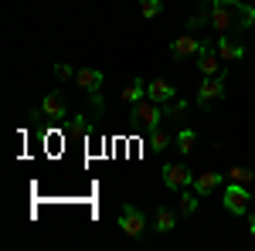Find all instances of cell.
I'll return each mask as SVG.
<instances>
[{"mask_svg":"<svg viewBox=\"0 0 255 251\" xmlns=\"http://www.w3.org/2000/svg\"><path fill=\"white\" fill-rule=\"evenodd\" d=\"M211 31L215 34H235V31H249L255 24V7L242 3V0H215L211 3Z\"/></svg>","mask_w":255,"mask_h":251,"instance_id":"6da1fadb","label":"cell"},{"mask_svg":"<svg viewBox=\"0 0 255 251\" xmlns=\"http://www.w3.org/2000/svg\"><path fill=\"white\" fill-rule=\"evenodd\" d=\"M225 72H228V68H225ZM225 72L201 82V88H197V95H194V105L201 109V112H208L215 102H221V98H225V85H228V75H225Z\"/></svg>","mask_w":255,"mask_h":251,"instance_id":"7a4b0ae2","label":"cell"},{"mask_svg":"<svg viewBox=\"0 0 255 251\" xmlns=\"http://www.w3.org/2000/svg\"><path fill=\"white\" fill-rule=\"evenodd\" d=\"M249 204H252V190H249V183H238V180H228V187H225V211L242 217V214H249Z\"/></svg>","mask_w":255,"mask_h":251,"instance_id":"3957f363","label":"cell"},{"mask_svg":"<svg viewBox=\"0 0 255 251\" xmlns=\"http://www.w3.org/2000/svg\"><path fill=\"white\" fill-rule=\"evenodd\" d=\"M163 105L160 102H153V98H143V102H136L133 105V112H129V119L136 122V126H143V129H157L160 122H163Z\"/></svg>","mask_w":255,"mask_h":251,"instance_id":"277c9868","label":"cell"},{"mask_svg":"<svg viewBox=\"0 0 255 251\" xmlns=\"http://www.w3.org/2000/svg\"><path fill=\"white\" fill-rule=\"evenodd\" d=\"M119 231L126 234V238H143V231H146V214L139 211V207H133V204H123L119 207Z\"/></svg>","mask_w":255,"mask_h":251,"instance_id":"5b68a950","label":"cell"},{"mask_svg":"<svg viewBox=\"0 0 255 251\" xmlns=\"http://www.w3.org/2000/svg\"><path fill=\"white\" fill-rule=\"evenodd\" d=\"M160 176H163V187H167V190L180 193V190H187V187H194L197 173H191L184 163H167V167L160 170Z\"/></svg>","mask_w":255,"mask_h":251,"instance_id":"8992f818","label":"cell"},{"mask_svg":"<svg viewBox=\"0 0 255 251\" xmlns=\"http://www.w3.org/2000/svg\"><path fill=\"white\" fill-rule=\"evenodd\" d=\"M225 68H228V65L218 55V41H204V48L197 51V72L204 78H211V75H221Z\"/></svg>","mask_w":255,"mask_h":251,"instance_id":"52a82bcc","label":"cell"},{"mask_svg":"<svg viewBox=\"0 0 255 251\" xmlns=\"http://www.w3.org/2000/svg\"><path fill=\"white\" fill-rule=\"evenodd\" d=\"M218 55H221V61L225 65H235V61L245 58V44H238L232 34H218Z\"/></svg>","mask_w":255,"mask_h":251,"instance_id":"ba28073f","label":"cell"},{"mask_svg":"<svg viewBox=\"0 0 255 251\" xmlns=\"http://www.w3.org/2000/svg\"><path fill=\"white\" fill-rule=\"evenodd\" d=\"M146 98H153L160 105H167V102H174L177 98V85L174 82H167V78H153V82H146Z\"/></svg>","mask_w":255,"mask_h":251,"instance_id":"9c48e42d","label":"cell"},{"mask_svg":"<svg viewBox=\"0 0 255 251\" xmlns=\"http://www.w3.org/2000/svg\"><path fill=\"white\" fill-rule=\"evenodd\" d=\"M41 112L51 119V122H61L68 116V102H65V92H48L44 102H41Z\"/></svg>","mask_w":255,"mask_h":251,"instance_id":"30bf717a","label":"cell"},{"mask_svg":"<svg viewBox=\"0 0 255 251\" xmlns=\"http://www.w3.org/2000/svg\"><path fill=\"white\" fill-rule=\"evenodd\" d=\"M204 48V41L191 38V34H184V38H174L170 41V58L184 61V58H197V51Z\"/></svg>","mask_w":255,"mask_h":251,"instance_id":"8fae6325","label":"cell"},{"mask_svg":"<svg viewBox=\"0 0 255 251\" xmlns=\"http://www.w3.org/2000/svg\"><path fill=\"white\" fill-rule=\"evenodd\" d=\"M75 82H79V88H85V92H99L102 82H106V75H102L99 68H79V72H75Z\"/></svg>","mask_w":255,"mask_h":251,"instance_id":"7c38bea8","label":"cell"},{"mask_svg":"<svg viewBox=\"0 0 255 251\" xmlns=\"http://www.w3.org/2000/svg\"><path fill=\"white\" fill-rule=\"evenodd\" d=\"M153 224H157V234H170L177 228V211L167 207V204H160L157 214H153Z\"/></svg>","mask_w":255,"mask_h":251,"instance_id":"4fadbf2b","label":"cell"},{"mask_svg":"<svg viewBox=\"0 0 255 251\" xmlns=\"http://www.w3.org/2000/svg\"><path fill=\"white\" fill-rule=\"evenodd\" d=\"M221 180H225L221 173H197L194 176V190L201 193V197H208V193H215L218 187H221Z\"/></svg>","mask_w":255,"mask_h":251,"instance_id":"5bb4252c","label":"cell"},{"mask_svg":"<svg viewBox=\"0 0 255 251\" xmlns=\"http://www.w3.org/2000/svg\"><path fill=\"white\" fill-rule=\"evenodd\" d=\"M143 98H146V82H143V78H133V82L123 88V102H126V105H136Z\"/></svg>","mask_w":255,"mask_h":251,"instance_id":"9a60e30c","label":"cell"},{"mask_svg":"<svg viewBox=\"0 0 255 251\" xmlns=\"http://www.w3.org/2000/svg\"><path fill=\"white\" fill-rule=\"evenodd\" d=\"M197 204H201V193L194 187H187V190H180V200H177V211L184 214V217H191L197 211Z\"/></svg>","mask_w":255,"mask_h":251,"instance_id":"2e32d148","label":"cell"},{"mask_svg":"<svg viewBox=\"0 0 255 251\" xmlns=\"http://www.w3.org/2000/svg\"><path fill=\"white\" fill-rule=\"evenodd\" d=\"M146 146H150V150H153V153H163V150H167V146H170V136L163 133V129H150V139H146Z\"/></svg>","mask_w":255,"mask_h":251,"instance_id":"e0dca14e","label":"cell"},{"mask_svg":"<svg viewBox=\"0 0 255 251\" xmlns=\"http://www.w3.org/2000/svg\"><path fill=\"white\" fill-rule=\"evenodd\" d=\"M194 143H197V133H194V129H180V133H177V150H180L184 156L194 150Z\"/></svg>","mask_w":255,"mask_h":251,"instance_id":"ac0fdd59","label":"cell"},{"mask_svg":"<svg viewBox=\"0 0 255 251\" xmlns=\"http://www.w3.org/2000/svg\"><path fill=\"white\" fill-rule=\"evenodd\" d=\"M139 14L146 20L160 17V14H163V0H143V3H139Z\"/></svg>","mask_w":255,"mask_h":251,"instance_id":"d6986e66","label":"cell"},{"mask_svg":"<svg viewBox=\"0 0 255 251\" xmlns=\"http://www.w3.org/2000/svg\"><path fill=\"white\" fill-rule=\"evenodd\" d=\"M187 109H191V105H187V98H174V102H167V105H163V112H167V116H187Z\"/></svg>","mask_w":255,"mask_h":251,"instance_id":"ffe728a7","label":"cell"},{"mask_svg":"<svg viewBox=\"0 0 255 251\" xmlns=\"http://www.w3.org/2000/svg\"><path fill=\"white\" fill-rule=\"evenodd\" d=\"M228 180H238V183H252L255 173L249 170V167H232V170H228Z\"/></svg>","mask_w":255,"mask_h":251,"instance_id":"44dd1931","label":"cell"},{"mask_svg":"<svg viewBox=\"0 0 255 251\" xmlns=\"http://www.w3.org/2000/svg\"><path fill=\"white\" fill-rule=\"evenodd\" d=\"M89 105H92V116L102 119V112H106V98H102V88H99V92H89Z\"/></svg>","mask_w":255,"mask_h":251,"instance_id":"7402d4cb","label":"cell"},{"mask_svg":"<svg viewBox=\"0 0 255 251\" xmlns=\"http://www.w3.org/2000/svg\"><path fill=\"white\" fill-rule=\"evenodd\" d=\"M55 78H58V82H72V78H75V68H72L68 61H58V65H55Z\"/></svg>","mask_w":255,"mask_h":251,"instance_id":"603a6c76","label":"cell"},{"mask_svg":"<svg viewBox=\"0 0 255 251\" xmlns=\"http://www.w3.org/2000/svg\"><path fill=\"white\" fill-rule=\"evenodd\" d=\"M85 119L89 116H75V122H72L68 129H72V133H89V122H85Z\"/></svg>","mask_w":255,"mask_h":251,"instance_id":"cb8c5ba5","label":"cell"},{"mask_svg":"<svg viewBox=\"0 0 255 251\" xmlns=\"http://www.w3.org/2000/svg\"><path fill=\"white\" fill-rule=\"evenodd\" d=\"M249 231H252V234H255V211H252V214H249Z\"/></svg>","mask_w":255,"mask_h":251,"instance_id":"d4e9b609","label":"cell"},{"mask_svg":"<svg viewBox=\"0 0 255 251\" xmlns=\"http://www.w3.org/2000/svg\"><path fill=\"white\" fill-rule=\"evenodd\" d=\"M197 3H204V7H211V3H215V0H197Z\"/></svg>","mask_w":255,"mask_h":251,"instance_id":"484cf974","label":"cell"}]
</instances>
